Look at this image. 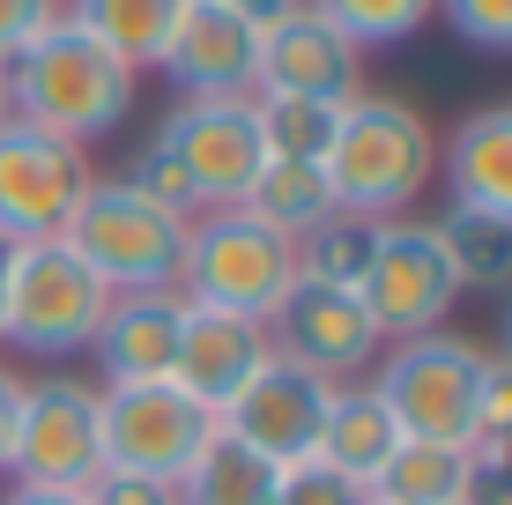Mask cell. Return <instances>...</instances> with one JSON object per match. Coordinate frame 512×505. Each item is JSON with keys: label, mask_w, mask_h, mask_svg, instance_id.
<instances>
[{"label": "cell", "mask_w": 512, "mask_h": 505, "mask_svg": "<svg viewBox=\"0 0 512 505\" xmlns=\"http://www.w3.org/2000/svg\"><path fill=\"white\" fill-rule=\"evenodd\" d=\"M149 149L179 171V186L193 194V208H238L245 186L260 179L268 149H260V119L253 97H179L156 119Z\"/></svg>", "instance_id": "6"}, {"label": "cell", "mask_w": 512, "mask_h": 505, "mask_svg": "<svg viewBox=\"0 0 512 505\" xmlns=\"http://www.w3.org/2000/svg\"><path fill=\"white\" fill-rule=\"evenodd\" d=\"M364 90V52L297 0L290 15H275L260 30V67H253V97H290V104H334Z\"/></svg>", "instance_id": "13"}, {"label": "cell", "mask_w": 512, "mask_h": 505, "mask_svg": "<svg viewBox=\"0 0 512 505\" xmlns=\"http://www.w3.org/2000/svg\"><path fill=\"white\" fill-rule=\"evenodd\" d=\"M379 505H468V446L401 439L394 461L372 476Z\"/></svg>", "instance_id": "21"}, {"label": "cell", "mask_w": 512, "mask_h": 505, "mask_svg": "<svg viewBox=\"0 0 512 505\" xmlns=\"http://www.w3.org/2000/svg\"><path fill=\"white\" fill-rule=\"evenodd\" d=\"M372 505H379V498H372Z\"/></svg>", "instance_id": "40"}, {"label": "cell", "mask_w": 512, "mask_h": 505, "mask_svg": "<svg viewBox=\"0 0 512 505\" xmlns=\"http://www.w3.org/2000/svg\"><path fill=\"white\" fill-rule=\"evenodd\" d=\"M8 275H15V238H0V342H8Z\"/></svg>", "instance_id": "37"}, {"label": "cell", "mask_w": 512, "mask_h": 505, "mask_svg": "<svg viewBox=\"0 0 512 505\" xmlns=\"http://www.w3.org/2000/svg\"><path fill=\"white\" fill-rule=\"evenodd\" d=\"M216 8H231V15H238V23H253V30H268V23H275V15H290V8H297V0H216Z\"/></svg>", "instance_id": "35"}, {"label": "cell", "mask_w": 512, "mask_h": 505, "mask_svg": "<svg viewBox=\"0 0 512 505\" xmlns=\"http://www.w3.org/2000/svg\"><path fill=\"white\" fill-rule=\"evenodd\" d=\"M268 342H275V357L305 364V372L334 379V387L364 379L379 364V350H386L372 312L349 298V290H320V283H290L282 290V305L268 312Z\"/></svg>", "instance_id": "14"}, {"label": "cell", "mask_w": 512, "mask_h": 505, "mask_svg": "<svg viewBox=\"0 0 512 505\" xmlns=\"http://www.w3.org/2000/svg\"><path fill=\"white\" fill-rule=\"evenodd\" d=\"M490 431H512V364L483 357V379H475V431L468 439H490Z\"/></svg>", "instance_id": "33"}, {"label": "cell", "mask_w": 512, "mask_h": 505, "mask_svg": "<svg viewBox=\"0 0 512 505\" xmlns=\"http://www.w3.org/2000/svg\"><path fill=\"white\" fill-rule=\"evenodd\" d=\"M8 476L30 491H90L104 476V409L82 372H38L23 379Z\"/></svg>", "instance_id": "7"}, {"label": "cell", "mask_w": 512, "mask_h": 505, "mask_svg": "<svg viewBox=\"0 0 512 505\" xmlns=\"http://www.w3.org/2000/svg\"><path fill=\"white\" fill-rule=\"evenodd\" d=\"M253 119H260V149L268 164H327L334 149V104H290V97H253Z\"/></svg>", "instance_id": "26"}, {"label": "cell", "mask_w": 512, "mask_h": 505, "mask_svg": "<svg viewBox=\"0 0 512 505\" xmlns=\"http://www.w3.org/2000/svg\"><path fill=\"white\" fill-rule=\"evenodd\" d=\"M297 283V246L275 238L268 223H253L245 208H208L186 223V260H179V298L201 312H238L260 320L282 305V290Z\"/></svg>", "instance_id": "4"}, {"label": "cell", "mask_w": 512, "mask_h": 505, "mask_svg": "<svg viewBox=\"0 0 512 505\" xmlns=\"http://www.w3.org/2000/svg\"><path fill=\"white\" fill-rule=\"evenodd\" d=\"M134 67L112 45H97L75 15H60L52 30H38L23 52L8 60V104L23 127H45L60 142L90 149L97 134H112L134 104Z\"/></svg>", "instance_id": "1"}, {"label": "cell", "mask_w": 512, "mask_h": 505, "mask_svg": "<svg viewBox=\"0 0 512 505\" xmlns=\"http://www.w3.org/2000/svg\"><path fill=\"white\" fill-rule=\"evenodd\" d=\"M438 179L453 208H483L512 223V104H483L453 127V142L438 149Z\"/></svg>", "instance_id": "18"}, {"label": "cell", "mask_w": 512, "mask_h": 505, "mask_svg": "<svg viewBox=\"0 0 512 505\" xmlns=\"http://www.w3.org/2000/svg\"><path fill=\"white\" fill-rule=\"evenodd\" d=\"M60 15H67V0H0V67L38 38V30H52Z\"/></svg>", "instance_id": "32"}, {"label": "cell", "mask_w": 512, "mask_h": 505, "mask_svg": "<svg viewBox=\"0 0 512 505\" xmlns=\"http://www.w3.org/2000/svg\"><path fill=\"white\" fill-rule=\"evenodd\" d=\"M90 186H97L90 149L60 142L45 127H23V119L0 127V238H15V246L60 238Z\"/></svg>", "instance_id": "9"}, {"label": "cell", "mask_w": 512, "mask_h": 505, "mask_svg": "<svg viewBox=\"0 0 512 505\" xmlns=\"http://www.w3.org/2000/svg\"><path fill=\"white\" fill-rule=\"evenodd\" d=\"M15 416H23V372L0 364V476H8V454H15Z\"/></svg>", "instance_id": "34"}, {"label": "cell", "mask_w": 512, "mask_h": 505, "mask_svg": "<svg viewBox=\"0 0 512 505\" xmlns=\"http://www.w3.org/2000/svg\"><path fill=\"white\" fill-rule=\"evenodd\" d=\"M275 357L268 327L260 320H238V312H201L186 305V327H179V364H171V379L201 402L208 416H223L238 402L245 387L260 379V364Z\"/></svg>", "instance_id": "16"}, {"label": "cell", "mask_w": 512, "mask_h": 505, "mask_svg": "<svg viewBox=\"0 0 512 505\" xmlns=\"http://www.w3.org/2000/svg\"><path fill=\"white\" fill-rule=\"evenodd\" d=\"M15 119V104H8V67H0V127Z\"/></svg>", "instance_id": "39"}, {"label": "cell", "mask_w": 512, "mask_h": 505, "mask_svg": "<svg viewBox=\"0 0 512 505\" xmlns=\"http://www.w3.org/2000/svg\"><path fill=\"white\" fill-rule=\"evenodd\" d=\"M453 298H461V283H453L431 223H423V216L386 223V231H379V260H372V275H364V290H357V305L372 312L379 342L438 335L446 312H453Z\"/></svg>", "instance_id": "11"}, {"label": "cell", "mask_w": 512, "mask_h": 505, "mask_svg": "<svg viewBox=\"0 0 512 505\" xmlns=\"http://www.w3.org/2000/svg\"><path fill=\"white\" fill-rule=\"evenodd\" d=\"M431 231H438V253H446L461 290H483V298H505L512 290V223L505 216L446 201V216H431Z\"/></svg>", "instance_id": "20"}, {"label": "cell", "mask_w": 512, "mask_h": 505, "mask_svg": "<svg viewBox=\"0 0 512 505\" xmlns=\"http://www.w3.org/2000/svg\"><path fill=\"white\" fill-rule=\"evenodd\" d=\"M245 216L253 223H268L275 238H305L312 223H327L334 216V186H327V171L320 164H260V179L245 186Z\"/></svg>", "instance_id": "23"}, {"label": "cell", "mask_w": 512, "mask_h": 505, "mask_svg": "<svg viewBox=\"0 0 512 505\" xmlns=\"http://www.w3.org/2000/svg\"><path fill=\"white\" fill-rule=\"evenodd\" d=\"M446 30L475 52H512V0H438Z\"/></svg>", "instance_id": "29"}, {"label": "cell", "mask_w": 512, "mask_h": 505, "mask_svg": "<svg viewBox=\"0 0 512 505\" xmlns=\"http://www.w3.org/2000/svg\"><path fill=\"white\" fill-rule=\"evenodd\" d=\"M82 498H90V505H186L179 483H164V476H127V468H104Z\"/></svg>", "instance_id": "31"}, {"label": "cell", "mask_w": 512, "mask_h": 505, "mask_svg": "<svg viewBox=\"0 0 512 505\" xmlns=\"http://www.w3.org/2000/svg\"><path fill=\"white\" fill-rule=\"evenodd\" d=\"M179 8H186V0H67V15H75L97 45H112L134 75H141V67H156V52H164Z\"/></svg>", "instance_id": "25"}, {"label": "cell", "mask_w": 512, "mask_h": 505, "mask_svg": "<svg viewBox=\"0 0 512 505\" xmlns=\"http://www.w3.org/2000/svg\"><path fill=\"white\" fill-rule=\"evenodd\" d=\"M379 231L386 223H364V216H342V208H334L327 223H312V231L297 238V283L349 290V298H357L372 260H379Z\"/></svg>", "instance_id": "24"}, {"label": "cell", "mask_w": 512, "mask_h": 505, "mask_svg": "<svg viewBox=\"0 0 512 505\" xmlns=\"http://www.w3.org/2000/svg\"><path fill=\"white\" fill-rule=\"evenodd\" d=\"M275 505H372V483L342 476L327 461H297L275 476Z\"/></svg>", "instance_id": "28"}, {"label": "cell", "mask_w": 512, "mask_h": 505, "mask_svg": "<svg viewBox=\"0 0 512 505\" xmlns=\"http://www.w3.org/2000/svg\"><path fill=\"white\" fill-rule=\"evenodd\" d=\"M327 186L342 216L364 223H401L423 201V186L438 179V134L416 104L357 90L334 119V149H327Z\"/></svg>", "instance_id": "2"}, {"label": "cell", "mask_w": 512, "mask_h": 505, "mask_svg": "<svg viewBox=\"0 0 512 505\" xmlns=\"http://www.w3.org/2000/svg\"><path fill=\"white\" fill-rule=\"evenodd\" d=\"M327 409H334V379L305 372V364H290V357H268V364H260V379L216 416V424L231 431L238 446H253L260 461L297 468V461H320Z\"/></svg>", "instance_id": "12"}, {"label": "cell", "mask_w": 512, "mask_h": 505, "mask_svg": "<svg viewBox=\"0 0 512 505\" xmlns=\"http://www.w3.org/2000/svg\"><path fill=\"white\" fill-rule=\"evenodd\" d=\"M468 505H512V431L468 439Z\"/></svg>", "instance_id": "30"}, {"label": "cell", "mask_w": 512, "mask_h": 505, "mask_svg": "<svg viewBox=\"0 0 512 505\" xmlns=\"http://www.w3.org/2000/svg\"><path fill=\"white\" fill-rule=\"evenodd\" d=\"M0 505H90V498H82V491H30V483H8Z\"/></svg>", "instance_id": "36"}, {"label": "cell", "mask_w": 512, "mask_h": 505, "mask_svg": "<svg viewBox=\"0 0 512 505\" xmlns=\"http://www.w3.org/2000/svg\"><path fill=\"white\" fill-rule=\"evenodd\" d=\"M490 357L512 364V290H505V320H498V350H490Z\"/></svg>", "instance_id": "38"}, {"label": "cell", "mask_w": 512, "mask_h": 505, "mask_svg": "<svg viewBox=\"0 0 512 505\" xmlns=\"http://www.w3.org/2000/svg\"><path fill=\"white\" fill-rule=\"evenodd\" d=\"M179 327H186V298H179V290L112 298V305H104L97 342H90L104 387H149V379H171V364H179Z\"/></svg>", "instance_id": "17"}, {"label": "cell", "mask_w": 512, "mask_h": 505, "mask_svg": "<svg viewBox=\"0 0 512 505\" xmlns=\"http://www.w3.org/2000/svg\"><path fill=\"white\" fill-rule=\"evenodd\" d=\"M156 67L171 75L179 97H253V67H260V30L238 23L216 0H186L171 23Z\"/></svg>", "instance_id": "15"}, {"label": "cell", "mask_w": 512, "mask_h": 505, "mask_svg": "<svg viewBox=\"0 0 512 505\" xmlns=\"http://www.w3.org/2000/svg\"><path fill=\"white\" fill-rule=\"evenodd\" d=\"M112 290L67 253V238H38L15 246V275H8V350L23 357H82L104 327Z\"/></svg>", "instance_id": "8"}, {"label": "cell", "mask_w": 512, "mask_h": 505, "mask_svg": "<svg viewBox=\"0 0 512 505\" xmlns=\"http://www.w3.org/2000/svg\"><path fill=\"white\" fill-rule=\"evenodd\" d=\"M67 253L97 275L112 298H141V290H179L186 260V223L149 194H134L127 179H97L82 194L75 223H67Z\"/></svg>", "instance_id": "3"}, {"label": "cell", "mask_w": 512, "mask_h": 505, "mask_svg": "<svg viewBox=\"0 0 512 505\" xmlns=\"http://www.w3.org/2000/svg\"><path fill=\"white\" fill-rule=\"evenodd\" d=\"M394 446H401V424H394V409L372 394V379L334 387V409H327V431H320V461H327V468L372 483L379 468L394 461Z\"/></svg>", "instance_id": "19"}, {"label": "cell", "mask_w": 512, "mask_h": 505, "mask_svg": "<svg viewBox=\"0 0 512 505\" xmlns=\"http://www.w3.org/2000/svg\"><path fill=\"white\" fill-rule=\"evenodd\" d=\"M483 342L468 335H416V342H386L372 379V394L394 409L401 439H438V446H468L475 431V379H483Z\"/></svg>", "instance_id": "5"}, {"label": "cell", "mask_w": 512, "mask_h": 505, "mask_svg": "<svg viewBox=\"0 0 512 505\" xmlns=\"http://www.w3.org/2000/svg\"><path fill=\"white\" fill-rule=\"evenodd\" d=\"M305 8L327 15L357 52H379V45H409L438 15V0H305Z\"/></svg>", "instance_id": "27"}, {"label": "cell", "mask_w": 512, "mask_h": 505, "mask_svg": "<svg viewBox=\"0 0 512 505\" xmlns=\"http://www.w3.org/2000/svg\"><path fill=\"white\" fill-rule=\"evenodd\" d=\"M104 409V468H127V476H164L179 483L193 454L216 439V416H208L179 379H149V387H97Z\"/></svg>", "instance_id": "10"}, {"label": "cell", "mask_w": 512, "mask_h": 505, "mask_svg": "<svg viewBox=\"0 0 512 505\" xmlns=\"http://www.w3.org/2000/svg\"><path fill=\"white\" fill-rule=\"evenodd\" d=\"M275 461H260L253 446H238L231 431L216 424V439L193 454V468L179 476V498L186 505H275Z\"/></svg>", "instance_id": "22"}]
</instances>
